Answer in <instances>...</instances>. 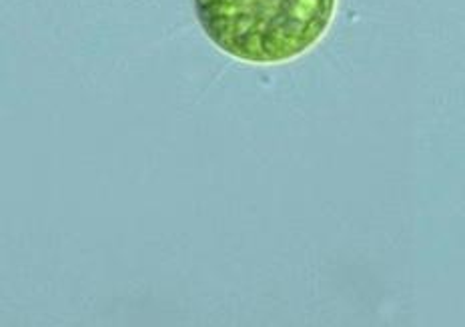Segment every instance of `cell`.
Listing matches in <instances>:
<instances>
[{"label":"cell","mask_w":465,"mask_h":327,"mask_svg":"<svg viewBox=\"0 0 465 327\" xmlns=\"http://www.w3.org/2000/svg\"><path fill=\"white\" fill-rule=\"evenodd\" d=\"M215 46L253 64L293 61L322 41L337 0H193Z\"/></svg>","instance_id":"cell-1"}]
</instances>
